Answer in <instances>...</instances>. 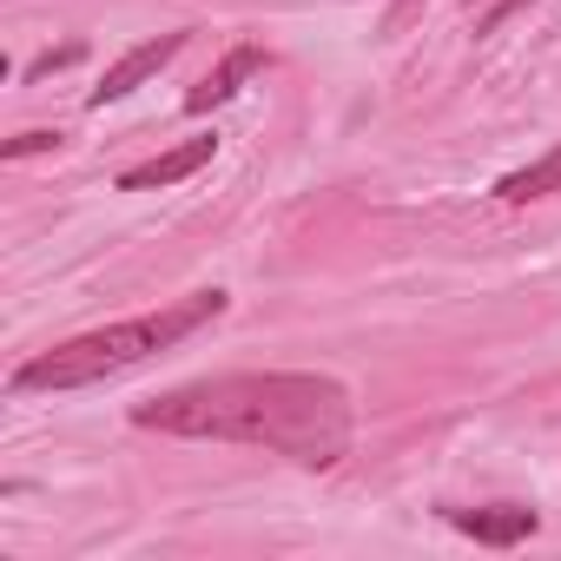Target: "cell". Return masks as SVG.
<instances>
[{"label":"cell","mask_w":561,"mask_h":561,"mask_svg":"<svg viewBox=\"0 0 561 561\" xmlns=\"http://www.w3.org/2000/svg\"><path fill=\"white\" fill-rule=\"evenodd\" d=\"M139 430L192 443H244L291 456L298 469H337L357 436V403L324 370H231L179 383L133 410Z\"/></svg>","instance_id":"1"},{"label":"cell","mask_w":561,"mask_h":561,"mask_svg":"<svg viewBox=\"0 0 561 561\" xmlns=\"http://www.w3.org/2000/svg\"><path fill=\"white\" fill-rule=\"evenodd\" d=\"M225 305H231L225 291H192V298H179V305H165V311H146V318L106 324V331H80V337H67V344L27 357V364L14 370V390H93V383H113V377L152 364L159 351L185 344L192 331L218 324Z\"/></svg>","instance_id":"2"},{"label":"cell","mask_w":561,"mask_h":561,"mask_svg":"<svg viewBox=\"0 0 561 561\" xmlns=\"http://www.w3.org/2000/svg\"><path fill=\"white\" fill-rule=\"evenodd\" d=\"M257 67H264V47H231V54L218 60V73H205V80L185 93V113H211V106H225V100H231Z\"/></svg>","instance_id":"6"},{"label":"cell","mask_w":561,"mask_h":561,"mask_svg":"<svg viewBox=\"0 0 561 561\" xmlns=\"http://www.w3.org/2000/svg\"><path fill=\"white\" fill-rule=\"evenodd\" d=\"M0 152H8V159H34V152H60V133H54V126H41V133H21V139H8V146H0Z\"/></svg>","instance_id":"8"},{"label":"cell","mask_w":561,"mask_h":561,"mask_svg":"<svg viewBox=\"0 0 561 561\" xmlns=\"http://www.w3.org/2000/svg\"><path fill=\"white\" fill-rule=\"evenodd\" d=\"M185 41H192V34L179 27V34H159V41H139L133 54H119V60L106 67V80H100V87L87 93V106H93V113H106L113 100H126V93H139V87H146V80H152L159 67H172V60L185 54Z\"/></svg>","instance_id":"3"},{"label":"cell","mask_w":561,"mask_h":561,"mask_svg":"<svg viewBox=\"0 0 561 561\" xmlns=\"http://www.w3.org/2000/svg\"><path fill=\"white\" fill-rule=\"evenodd\" d=\"M211 152H218V139H211V133H205V139H185V146H172V152H159V159H146V165H133V172H119V192L179 185V179H192L198 165H211Z\"/></svg>","instance_id":"5"},{"label":"cell","mask_w":561,"mask_h":561,"mask_svg":"<svg viewBox=\"0 0 561 561\" xmlns=\"http://www.w3.org/2000/svg\"><path fill=\"white\" fill-rule=\"evenodd\" d=\"M548 192H561V146H548L535 165H522V172H508V179L495 185L502 205H528V198H548Z\"/></svg>","instance_id":"7"},{"label":"cell","mask_w":561,"mask_h":561,"mask_svg":"<svg viewBox=\"0 0 561 561\" xmlns=\"http://www.w3.org/2000/svg\"><path fill=\"white\" fill-rule=\"evenodd\" d=\"M449 522H456L469 541H482V548H515V541H528V535L541 528V515H535V508H522V502H495V508H449Z\"/></svg>","instance_id":"4"},{"label":"cell","mask_w":561,"mask_h":561,"mask_svg":"<svg viewBox=\"0 0 561 561\" xmlns=\"http://www.w3.org/2000/svg\"><path fill=\"white\" fill-rule=\"evenodd\" d=\"M515 8H528V0H489V8L476 14V34H495V27H502V21H508Z\"/></svg>","instance_id":"9"}]
</instances>
